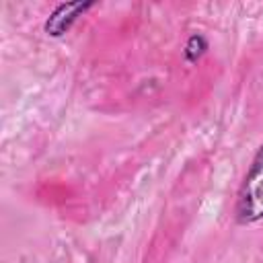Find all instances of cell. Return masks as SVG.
I'll use <instances>...</instances> for the list:
<instances>
[{
	"label": "cell",
	"mask_w": 263,
	"mask_h": 263,
	"mask_svg": "<svg viewBox=\"0 0 263 263\" xmlns=\"http://www.w3.org/2000/svg\"><path fill=\"white\" fill-rule=\"evenodd\" d=\"M95 2H62L53 8V12L45 21V33L51 37H62L74 23L76 18L86 12Z\"/></svg>",
	"instance_id": "2"
},
{
	"label": "cell",
	"mask_w": 263,
	"mask_h": 263,
	"mask_svg": "<svg viewBox=\"0 0 263 263\" xmlns=\"http://www.w3.org/2000/svg\"><path fill=\"white\" fill-rule=\"evenodd\" d=\"M234 216L238 224H255L263 220V142L257 148L240 183Z\"/></svg>",
	"instance_id": "1"
},
{
	"label": "cell",
	"mask_w": 263,
	"mask_h": 263,
	"mask_svg": "<svg viewBox=\"0 0 263 263\" xmlns=\"http://www.w3.org/2000/svg\"><path fill=\"white\" fill-rule=\"evenodd\" d=\"M205 49H208V39L201 33H195L185 43V60L191 62V64H195L205 53Z\"/></svg>",
	"instance_id": "3"
}]
</instances>
